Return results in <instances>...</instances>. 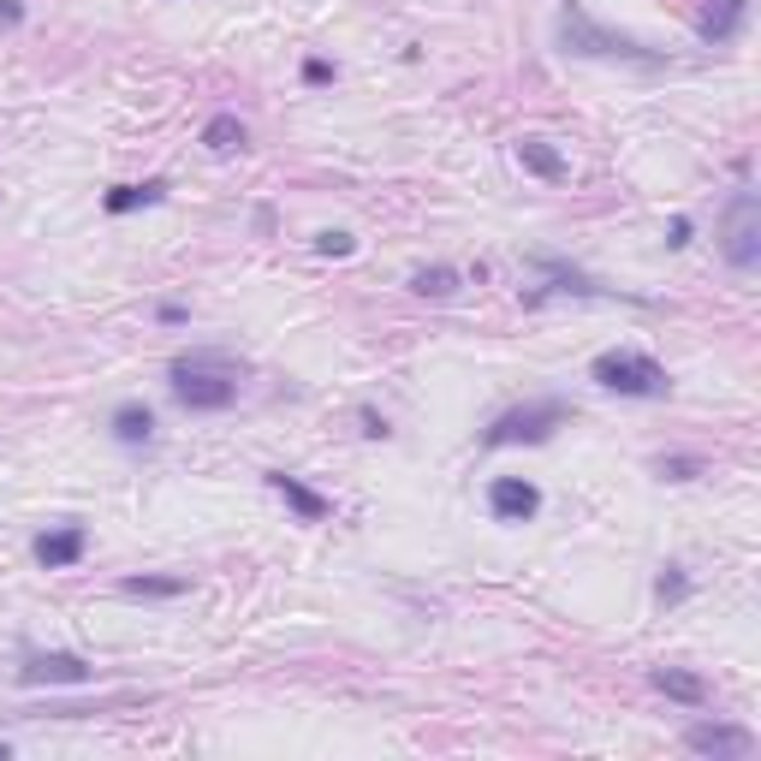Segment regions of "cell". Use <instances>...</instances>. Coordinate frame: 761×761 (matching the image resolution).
<instances>
[{
  "label": "cell",
  "instance_id": "obj_27",
  "mask_svg": "<svg viewBox=\"0 0 761 761\" xmlns=\"http://www.w3.org/2000/svg\"><path fill=\"white\" fill-rule=\"evenodd\" d=\"M24 24V0H0V30H18Z\"/></svg>",
  "mask_w": 761,
  "mask_h": 761
},
{
  "label": "cell",
  "instance_id": "obj_11",
  "mask_svg": "<svg viewBox=\"0 0 761 761\" xmlns=\"http://www.w3.org/2000/svg\"><path fill=\"white\" fill-rule=\"evenodd\" d=\"M269 488L280 494V500L298 512V524H322V517H334V500L327 494H315L303 476H291V471H269Z\"/></svg>",
  "mask_w": 761,
  "mask_h": 761
},
{
  "label": "cell",
  "instance_id": "obj_19",
  "mask_svg": "<svg viewBox=\"0 0 761 761\" xmlns=\"http://www.w3.org/2000/svg\"><path fill=\"white\" fill-rule=\"evenodd\" d=\"M185 589L190 577H120V595H132V601H173Z\"/></svg>",
  "mask_w": 761,
  "mask_h": 761
},
{
  "label": "cell",
  "instance_id": "obj_12",
  "mask_svg": "<svg viewBox=\"0 0 761 761\" xmlns=\"http://www.w3.org/2000/svg\"><path fill=\"white\" fill-rule=\"evenodd\" d=\"M744 18H750V0H708L702 18H696V36L708 48H726V42H738Z\"/></svg>",
  "mask_w": 761,
  "mask_h": 761
},
{
  "label": "cell",
  "instance_id": "obj_13",
  "mask_svg": "<svg viewBox=\"0 0 761 761\" xmlns=\"http://www.w3.org/2000/svg\"><path fill=\"white\" fill-rule=\"evenodd\" d=\"M649 684L666 696V702H684V708H708V678L702 672H690V666H649Z\"/></svg>",
  "mask_w": 761,
  "mask_h": 761
},
{
  "label": "cell",
  "instance_id": "obj_15",
  "mask_svg": "<svg viewBox=\"0 0 761 761\" xmlns=\"http://www.w3.org/2000/svg\"><path fill=\"white\" fill-rule=\"evenodd\" d=\"M517 161H524V173H536V179H548V185H565L571 179V161L548 144V137H536V132L517 137Z\"/></svg>",
  "mask_w": 761,
  "mask_h": 761
},
{
  "label": "cell",
  "instance_id": "obj_23",
  "mask_svg": "<svg viewBox=\"0 0 761 761\" xmlns=\"http://www.w3.org/2000/svg\"><path fill=\"white\" fill-rule=\"evenodd\" d=\"M358 428H363L370 440H387V435H392V428H387V416H380L375 404H363V411H358Z\"/></svg>",
  "mask_w": 761,
  "mask_h": 761
},
{
  "label": "cell",
  "instance_id": "obj_26",
  "mask_svg": "<svg viewBox=\"0 0 761 761\" xmlns=\"http://www.w3.org/2000/svg\"><path fill=\"white\" fill-rule=\"evenodd\" d=\"M155 322H161V327H185V322H190V310H185V303H161Z\"/></svg>",
  "mask_w": 761,
  "mask_h": 761
},
{
  "label": "cell",
  "instance_id": "obj_14",
  "mask_svg": "<svg viewBox=\"0 0 761 761\" xmlns=\"http://www.w3.org/2000/svg\"><path fill=\"white\" fill-rule=\"evenodd\" d=\"M108 435L120 440V447H149L155 440V411H149L144 399H120L108 416Z\"/></svg>",
  "mask_w": 761,
  "mask_h": 761
},
{
  "label": "cell",
  "instance_id": "obj_21",
  "mask_svg": "<svg viewBox=\"0 0 761 761\" xmlns=\"http://www.w3.org/2000/svg\"><path fill=\"white\" fill-rule=\"evenodd\" d=\"M702 471H708V464L696 459V452H661V459H654V476H661V482H696Z\"/></svg>",
  "mask_w": 761,
  "mask_h": 761
},
{
  "label": "cell",
  "instance_id": "obj_22",
  "mask_svg": "<svg viewBox=\"0 0 761 761\" xmlns=\"http://www.w3.org/2000/svg\"><path fill=\"white\" fill-rule=\"evenodd\" d=\"M315 250H322V257H351L358 238H351L346 226H327V233H315Z\"/></svg>",
  "mask_w": 761,
  "mask_h": 761
},
{
  "label": "cell",
  "instance_id": "obj_5",
  "mask_svg": "<svg viewBox=\"0 0 761 761\" xmlns=\"http://www.w3.org/2000/svg\"><path fill=\"white\" fill-rule=\"evenodd\" d=\"M714 245H720V257H726V269H738V274L761 269V197L750 185L726 197L720 226H714Z\"/></svg>",
  "mask_w": 761,
  "mask_h": 761
},
{
  "label": "cell",
  "instance_id": "obj_7",
  "mask_svg": "<svg viewBox=\"0 0 761 761\" xmlns=\"http://www.w3.org/2000/svg\"><path fill=\"white\" fill-rule=\"evenodd\" d=\"M684 750L690 756H714V761H750L756 756V732L732 726V720H696L684 732Z\"/></svg>",
  "mask_w": 761,
  "mask_h": 761
},
{
  "label": "cell",
  "instance_id": "obj_2",
  "mask_svg": "<svg viewBox=\"0 0 761 761\" xmlns=\"http://www.w3.org/2000/svg\"><path fill=\"white\" fill-rule=\"evenodd\" d=\"M560 48H565V54H583V60H631V66H661V48L637 42V36H625V30L595 24L577 0H565V7H560Z\"/></svg>",
  "mask_w": 761,
  "mask_h": 761
},
{
  "label": "cell",
  "instance_id": "obj_16",
  "mask_svg": "<svg viewBox=\"0 0 761 761\" xmlns=\"http://www.w3.org/2000/svg\"><path fill=\"white\" fill-rule=\"evenodd\" d=\"M155 202H167V179H144V185H113L108 197H101V209H108V214H137V209H155Z\"/></svg>",
  "mask_w": 761,
  "mask_h": 761
},
{
  "label": "cell",
  "instance_id": "obj_3",
  "mask_svg": "<svg viewBox=\"0 0 761 761\" xmlns=\"http://www.w3.org/2000/svg\"><path fill=\"white\" fill-rule=\"evenodd\" d=\"M571 423V404L565 399H524L512 404V411H500L488 428H482V447H541V440H553L560 428Z\"/></svg>",
  "mask_w": 761,
  "mask_h": 761
},
{
  "label": "cell",
  "instance_id": "obj_6",
  "mask_svg": "<svg viewBox=\"0 0 761 761\" xmlns=\"http://www.w3.org/2000/svg\"><path fill=\"white\" fill-rule=\"evenodd\" d=\"M529 274H541V286L529 291L524 303H541V298H631V291H619V286H601L595 274H583V269H571V262L560 257H529ZM631 303H643V298H631Z\"/></svg>",
  "mask_w": 761,
  "mask_h": 761
},
{
  "label": "cell",
  "instance_id": "obj_4",
  "mask_svg": "<svg viewBox=\"0 0 761 761\" xmlns=\"http://www.w3.org/2000/svg\"><path fill=\"white\" fill-rule=\"evenodd\" d=\"M589 380L601 392H619V399H666L672 392V375L649 358V351H631V346L601 351V358L589 363Z\"/></svg>",
  "mask_w": 761,
  "mask_h": 761
},
{
  "label": "cell",
  "instance_id": "obj_20",
  "mask_svg": "<svg viewBox=\"0 0 761 761\" xmlns=\"http://www.w3.org/2000/svg\"><path fill=\"white\" fill-rule=\"evenodd\" d=\"M654 601H661V607L690 601V577H684V565H678V560H666V565H661V577H654Z\"/></svg>",
  "mask_w": 761,
  "mask_h": 761
},
{
  "label": "cell",
  "instance_id": "obj_1",
  "mask_svg": "<svg viewBox=\"0 0 761 761\" xmlns=\"http://www.w3.org/2000/svg\"><path fill=\"white\" fill-rule=\"evenodd\" d=\"M238 387H245V363L233 351L197 346V351H179L167 363V392L179 411H233Z\"/></svg>",
  "mask_w": 761,
  "mask_h": 761
},
{
  "label": "cell",
  "instance_id": "obj_17",
  "mask_svg": "<svg viewBox=\"0 0 761 761\" xmlns=\"http://www.w3.org/2000/svg\"><path fill=\"white\" fill-rule=\"evenodd\" d=\"M459 286H464V274L452 269V262H428V269H416V274H411V291H416V298H428V303L459 298Z\"/></svg>",
  "mask_w": 761,
  "mask_h": 761
},
{
  "label": "cell",
  "instance_id": "obj_10",
  "mask_svg": "<svg viewBox=\"0 0 761 761\" xmlns=\"http://www.w3.org/2000/svg\"><path fill=\"white\" fill-rule=\"evenodd\" d=\"M84 553H90V529L84 524H54V529H42V536L30 541V560L42 571H72Z\"/></svg>",
  "mask_w": 761,
  "mask_h": 761
},
{
  "label": "cell",
  "instance_id": "obj_9",
  "mask_svg": "<svg viewBox=\"0 0 761 761\" xmlns=\"http://www.w3.org/2000/svg\"><path fill=\"white\" fill-rule=\"evenodd\" d=\"M488 512L494 524H529L541 512V488L529 476H494L488 482Z\"/></svg>",
  "mask_w": 761,
  "mask_h": 761
},
{
  "label": "cell",
  "instance_id": "obj_24",
  "mask_svg": "<svg viewBox=\"0 0 761 761\" xmlns=\"http://www.w3.org/2000/svg\"><path fill=\"white\" fill-rule=\"evenodd\" d=\"M690 233H696V226L684 221V214H672V221H666V245H672V250H684V245H690Z\"/></svg>",
  "mask_w": 761,
  "mask_h": 761
},
{
  "label": "cell",
  "instance_id": "obj_25",
  "mask_svg": "<svg viewBox=\"0 0 761 761\" xmlns=\"http://www.w3.org/2000/svg\"><path fill=\"white\" fill-rule=\"evenodd\" d=\"M303 84H334V66H327V60H303Z\"/></svg>",
  "mask_w": 761,
  "mask_h": 761
},
{
  "label": "cell",
  "instance_id": "obj_8",
  "mask_svg": "<svg viewBox=\"0 0 761 761\" xmlns=\"http://www.w3.org/2000/svg\"><path fill=\"white\" fill-rule=\"evenodd\" d=\"M90 678H96V666L72 649H30L18 666L24 690H42V684H90Z\"/></svg>",
  "mask_w": 761,
  "mask_h": 761
},
{
  "label": "cell",
  "instance_id": "obj_18",
  "mask_svg": "<svg viewBox=\"0 0 761 761\" xmlns=\"http://www.w3.org/2000/svg\"><path fill=\"white\" fill-rule=\"evenodd\" d=\"M245 144H250V132H245L238 113H214V120L202 125V149H209V155H238Z\"/></svg>",
  "mask_w": 761,
  "mask_h": 761
}]
</instances>
